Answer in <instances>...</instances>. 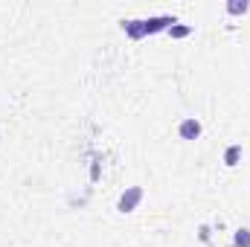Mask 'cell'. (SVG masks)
Listing matches in <instances>:
<instances>
[{"instance_id": "ba28073f", "label": "cell", "mask_w": 250, "mask_h": 247, "mask_svg": "<svg viewBox=\"0 0 250 247\" xmlns=\"http://www.w3.org/2000/svg\"><path fill=\"white\" fill-rule=\"evenodd\" d=\"M198 239H201V242H209V227H207V224L198 230Z\"/></svg>"}, {"instance_id": "3957f363", "label": "cell", "mask_w": 250, "mask_h": 247, "mask_svg": "<svg viewBox=\"0 0 250 247\" xmlns=\"http://www.w3.org/2000/svg\"><path fill=\"white\" fill-rule=\"evenodd\" d=\"M123 32L128 35V38H134V41L146 38V21H143V18H134V21H123Z\"/></svg>"}, {"instance_id": "52a82bcc", "label": "cell", "mask_w": 250, "mask_h": 247, "mask_svg": "<svg viewBox=\"0 0 250 247\" xmlns=\"http://www.w3.org/2000/svg\"><path fill=\"white\" fill-rule=\"evenodd\" d=\"M169 35L172 38H187V35H192V26H187V23H172L169 26Z\"/></svg>"}, {"instance_id": "277c9868", "label": "cell", "mask_w": 250, "mask_h": 247, "mask_svg": "<svg viewBox=\"0 0 250 247\" xmlns=\"http://www.w3.org/2000/svg\"><path fill=\"white\" fill-rule=\"evenodd\" d=\"M242 154H245V151H242V145H239V143L227 145V148H224V166H230V169H233V166H239V163H242Z\"/></svg>"}, {"instance_id": "8992f818", "label": "cell", "mask_w": 250, "mask_h": 247, "mask_svg": "<svg viewBox=\"0 0 250 247\" xmlns=\"http://www.w3.org/2000/svg\"><path fill=\"white\" fill-rule=\"evenodd\" d=\"M233 247H250V227H239V230H236Z\"/></svg>"}, {"instance_id": "7a4b0ae2", "label": "cell", "mask_w": 250, "mask_h": 247, "mask_svg": "<svg viewBox=\"0 0 250 247\" xmlns=\"http://www.w3.org/2000/svg\"><path fill=\"white\" fill-rule=\"evenodd\" d=\"M201 131H204V125H201L198 117H187V120H181V125H178V137H181V140H187V143L198 140V137H201Z\"/></svg>"}, {"instance_id": "6da1fadb", "label": "cell", "mask_w": 250, "mask_h": 247, "mask_svg": "<svg viewBox=\"0 0 250 247\" xmlns=\"http://www.w3.org/2000/svg\"><path fill=\"white\" fill-rule=\"evenodd\" d=\"M143 186H125V192L120 195V201H117V212H123V215H128V212H134L137 206H140V201H143Z\"/></svg>"}, {"instance_id": "5b68a950", "label": "cell", "mask_w": 250, "mask_h": 247, "mask_svg": "<svg viewBox=\"0 0 250 247\" xmlns=\"http://www.w3.org/2000/svg\"><path fill=\"white\" fill-rule=\"evenodd\" d=\"M224 12H227V15H233V18H239V15H248V12H250V3H248V0H227Z\"/></svg>"}]
</instances>
